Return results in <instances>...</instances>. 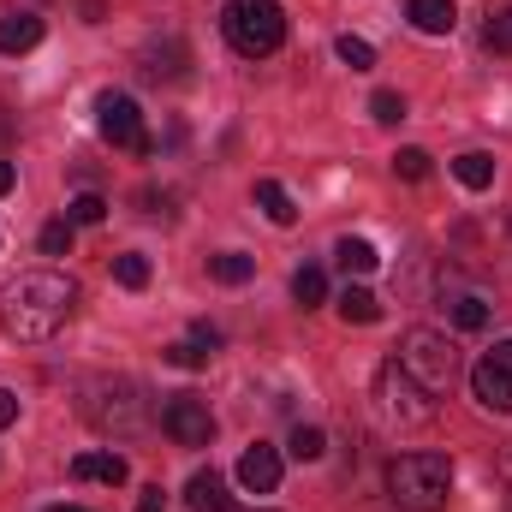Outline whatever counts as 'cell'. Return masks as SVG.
I'll list each match as a JSON object with an SVG mask.
<instances>
[{"label": "cell", "mask_w": 512, "mask_h": 512, "mask_svg": "<svg viewBox=\"0 0 512 512\" xmlns=\"http://www.w3.org/2000/svg\"><path fill=\"white\" fill-rule=\"evenodd\" d=\"M78 310V286L54 268H30L0 292V328L12 340H54Z\"/></svg>", "instance_id": "6da1fadb"}, {"label": "cell", "mask_w": 512, "mask_h": 512, "mask_svg": "<svg viewBox=\"0 0 512 512\" xmlns=\"http://www.w3.org/2000/svg\"><path fill=\"white\" fill-rule=\"evenodd\" d=\"M387 495L399 512H441L453 495V459L447 453H399L387 465Z\"/></svg>", "instance_id": "7a4b0ae2"}, {"label": "cell", "mask_w": 512, "mask_h": 512, "mask_svg": "<svg viewBox=\"0 0 512 512\" xmlns=\"http://www.w3.org/2000/svg\"><path fill=\"white\" fill-rule=\"evenodd\" d=\"M221 30L245 60H262V54H274L286 42V12H280V0H227Z\"/></svg>", "instance_id": "3957f363"}, {"label": "cell", "mask_w": 512, "mask_h": 512, "mask_svg": "<svg viewBox=\"0 0 512 512\" xmlns=\"http://www.w3.org/2000/svg\"><path fill=\"white\" fill-rule=\"evenodd\" d=\"M405 376L417 387H429V393H447L453 376H459V352H453V340L441 334V328H411L405 340H399V358H393Z\"/></svg>", "instance_id": "277c9868"}, {"label": "cell", "mask_w": 512, "mask_h": 512, "mask_svg": "<svg viewBox=\"0 0 512 512\" xmlns=\"http://www.w3.org/2000/svg\"><path fill=\"white\" fill-rule=\"evenodd\" d=\"M376 417H382L387 429H423L435 417V393L417 387L399 364H387L382 376H376Z\"/></svg>", "instance_id": "5b68a950"}, {"label": "cell", "mask_w": 512, "mask_h": 512, "mask_svg": "<svg viewBox=\"0 0 512 512\" xmlns=\"http://www.w3.org/2000/svg\"><path fill=\"white\" fill-rule=\"evenodd\" d=\"M471 393H477V405L483 411H512V340H501L495 352H483L477 358V370H471Z\"/></svg>", "instance_id": "8992f818"}, {"label": "cell", "mask_w": 512, "mask_h": 512, "mask_svg": "<svg viewBox=\"0 0 512 512\" xmlns=\"http://www.w3.org/2000/svg\"><path fill=\"white\" fill-rule=\"evenodd\" d=\"M161 429H167L179 447H209V435H215L209 399H197V393H173V399L161 405Z\"/></svg>", "instance_id": "52a82bcc"}, {"label": "cell", "mask_w": 512, "mask_h": 512, "mask_svg": "<svg viewBox=\"0 0 512 512\" xmlns=\"http://www.w3.org/2000/svg\"><path fill=\"white\" fill-rule=\"evenodd\" d=\"M96 126H102V137H108V143L149 155V131H143V114H137V102H131V96L108 90V96L96 102Z\"/></svg>", "instance_id": "ba28073f"}, {"label": "cell", "mask_w": 512, "mask_h": 512, "mask_svg": "<svg viewBox=\"0 0 512 512\" xmlns=\"http://www.w3.org/2000/svg\"><path fill=\"white\" fill-rule=\"evenodd\" d=\"M239 483H245L251 495H274V489H280V447H268V441L245 447V459H239Z\"/></svg>", "instance_id": "9c48e42d"}, {"label": "cell", "mask_w": 512, "mask_h": 512, "mask_svg": "<svg viewBox=\"0 0 512 512\" xmlns=\"http://www.w3.org/2000/svg\"><path fill=\"white\" fill-rule=\"evenodd\" d=\"M72 477H78V483H108V489H120L131 477V465L120 453H78V459H72Z\"/></svg>", "instance_id": "30bf717a"}, {"label": "cell", "mask_w": 512, "mask_h": 512, "mask_svg": "<svg viewBox=\"0 0 512 512\" xmlns=\"http://www.w3.org/2000/svg\"><path fill=\"white\" fill-rule=\"evenodd\" d=\"M405 18H411L423 36H453L459 6H453V0H405Z\"/></svg>", "instance_id": "8fae6325"}, {"label": "cell", "mask_w": 512, "mask_h": 512, "mask_svg": "<svg viewBox=\"0 0 512 512\" xmlns=\"http://www.w3.org/2000/svg\"><path fill=\"white\" fill-rule=\"evenodd\" d=\"M489 316H495V310H489V298H483V292H447V322H453V328L483 334V328H489Z\"/></svg>", "instance_id": "7c38bea8"}, {"label": "cell", "mask_w": 512, "mask_h": 512, "mask_svg": "<svg viewBox=\"0 0 512 512\" xmlns=\"http://www.w3.org/2000/svg\"><path fill=\"white\" fill-rule=\"evenodd\" d=\"M185 507L191 512H227V477L221 471H197L185 483Z\"/></svg>", "instance_id": "4fadbf2b"}, {"label": "cell", "mask_w": 512, "mask_h": 512, "mask_svg": "<svg viewBox=\"0 0 512 512\" xmlns=\"http://www.w3.org/2000/svg\"><path fill=\"white\" fill-rule=\"evenodd\" d=\"M36 42H42V18H36V12L0 18V54H30Z\"/></svg>", "instance_id": "5bb4252c"}, {"label": "cell", "mask_w": 512, "mask_h": 512, "mask_svg": "<svg viewBox=\"0 0 512 512\" xmlns=\"http://www.w3.org/2000/svg\"><path fill=\"white\" fill-rule=\"evenodd\" d=\"M256 209H262L274 227H292V221H298V209H292V191H286L280 179H256Z\"/></svg>", "instance_id": "9a60e30c"}, {"label": "cell", "mask_w": 512, "mask_h": 512, "mask_svg": "<svg viewBox=\"0 0 512 512\" xmlns=\"http://www.w3.org/2000/svg\"><path fill=\"white\" fill-rule=\"evenodd\" d=\"M453 179H459L465 191H489V185H495V155H483V149H465V155L453 161Z\"/></svg>", "instance_id": "2e32d148"}, {"label": "cell", "mask_w": 512, "mask_h": 512, "mask_svg": "<svg viewBox=\"0 0 512 512\" xmlns=\"http://www.w3.org/2000/svg\"><path fill=\"white\" fill-rule=\"evenodd\" d=\"M340 316L358 322V328H370V322H382V298H376L370 286H346V292H340Z\"/></svg>", "instance_id": "e0dca14e"}, {"label": "cell", "mask_w": 512, "mask_h": 512, "mask_svg": "<svg viewBox=\"0 0 512 512\" xmlns=\"http://www.w3.org/2000/svg\"><path fill=\"white\" fill-rule=\"evenodd\" d=\"M209 274L221 280V286H245L256 274V256H245V251H221V256H209Z\"/></svg>", "instance_id": "ac0fdd59"}, {"label": "cell", "mask_w": 512, "mask_h": 512, "mask_svg": "<svg viewBox=\"0 0 512 512\" xmlns=\"http://www.w3.org/2000/svg\"><path fill=\"white\" fill-rule=\"evenodd\" d=\"M340 268H346V274H376V268H382V251H376V245H370V239H340Z\"/></svg>", "instance_id": "d6986e66"}, {"label": "cell", "mask_w": 512, "mask_h": 512, "mask_svg": "<svg viewBox=\"0 0 512 512\" xmlns=\"http://www.w3.org/2000/svg\"><path fill=\"white\" fill-rule=\"evenodd\" d=\"M286 447H292V459H298V465H316V459H322V453H328V435H322V429H316V423H298V429H292V441H286Z\"/></svg>", "instance_id": "ffe728a7"}, {"label": "cell", "mask_w": 512, "mask_h": 512, "mask_svg": "<svg viewBox=\"0 0 512 512\" xmlns=\"http://www.w3.org/2000/svg\"><path fill=\"white\" fill-rule=\"evenodd\" d=\"M108 399H114V405H96V423H120V429H131V423H137V411H131V382H114Z\"/></svg>", "instance_id": "44dd1931"}, {"label": "cell", "mask_w": 512, "mask_h": 512, "mask_svg": "<svg viewBox=\"0 0 512 512\" xmlns=\"http://www.w3.org/2000/svg\"><path fill=\"white\" fill-rule=\"evenodd\" d=\"M292 298H298L304 310H316V304L328 298V274H322V268H298V274H292Z\"/></svg>", "instance_id": "7402d4cb"}, {"label": "cell", "mask_w": 512, "mask_h": 512, "mask_svg": "<svg viewBox=\"0 0 512 512\" xmlns=\"http://www.w3.org/2000/svg\"><path fill=\"white\" fill-rule=\"evenodd\" d=\"M114 280L131 286V292H143V286H149V256H137V251L114 256Z\"/></svg>", "instance_id": "603a6c76"}, {"label": "cell", "mask_w": 512, "mask_h": 512, "mask_svg": "<svg viewBox=\"0 0 512 512\" xmlns=\"http://www.w3.org/2000/svg\"><path fill=\"white\" fill-rule=\"evenodd\" d=\"M334 54H340L352 72H370V66H376V48H370L364 36H340V42H334Z\"/></svg>", "instance_id": "cb8c5ba5"}, {"label": "cell", "mask_w": 512, "mask_h": 512, "mask_svg": "<svg viewBox=\"0 0 512 512\" xmlns=\"http://www.w3.org/2000/svg\"><path fill=\"white\" fill-rule=\"evenodd\" d=\"M66 221H72V227H96V221H108V203H102L96 191H84V197H72Z\"/></svg>", "instance_id": "d4e9b609"}, {"label": "cell", "mask_w": 512, "mask_h": 512, "mask_svg": "<svg viewBox=\"0 0 512 512\" xmlns=\"http://www.w3.org/2000/svg\"><path fill=\"white\" fill-rule=\"evenodd\" d=\"M393 173H399V179H411V185H417V179H429V149H399V155H393Z\"/></svg>", "instance_id": "484cf974"}, {"label": "cell", "mask_w": 512, "mask_h": 512, "mask_svg": "<svg viewBox=\"0 0 512 512\" xmlns=\"http://www.w3.org/2000/svg\"><path fill=\"white\" fill-rule=\"evenodd\" d=\"M167 364H173V370H203L209 352H203L197 340H173V346H167Z\"/></svg>", "instance_id": "4316f807"}, {"label": "cell", "mask_w": 512, "mask_h": 512, "mask_svg": "<svg viewBox=\"0 0 512 512\" xmlns=\"http://www.w3.org/2000/svg\"><path fill=\"white\" fill-rule=\"evenodd\" d=\"M370 114H376L382 126H399V120H405V96H399V90H376V96H370Z\"/></svg>", "instance_id": "83f0119b"}, {"label": "cell", "mask_w": 512, "mask_h": 512, "mask_svg": "<svg viewBox=\"0 0 512 512\" xmlns=\"http://www.w3.org/2000/svg\"><path fill=\"white\" fill-rule=\"evenodd\" d=\"M483 42H489L495 54H512V6H507V12H495V18H489V30H483Z\"/></svg>", "instance_id": "f1b7e54d"}, {"label": "cell", "mask_w": 512, "mask_h": 512, "mask_svg": "<svg viewBox=\"0 0 512 512\" xmlns=\"http://www.w3.org/2000/svg\"><path fill=\"white\" fill-rule=\"evenodd\" d=\"M72 251V221H48L42 227V256H66Z\"/></svg>", "instance_id": "f546056e"}, {"label": "cell", "mask_w": 512, "mask_h": 512, "mask_svg": "<svg viewBox=\"0 0 512 512\" xmlns=\"http://www.w3.org/2000/svg\"><path fill=\"white\" fill-rule=\"evenodd\" d=\"M191 340H197V346H203L209 358L221 352V328H209V322H191Z\"/></svg>", "instance_id": "4dcf8cb0"}, {"label": "cell", "mask_w": 512, "mask_h": 512, "mask_svg": "<svg viewBox=\"0 0 512 512\" xmlns=\"http://www.w3.org/2000/svg\"><path fill=\"white\" fill-rule=\"evenodd\" d=\"M12 423H18V393L0 387V429H12Z\"/></svg>", "instance_id": "1f68e13d"}, {"label": "cell", "mask_w": 512, "mask_h": 512, "mask_svg": "<svg viewBox=\"0 0 512 512\" xmlns=\"http://www.w3.org/2000/svg\"><path fill=\"white\" fill-rule=\"evenodd\" d=\"M137 512H167V501H161V489H143V495H137Z\"/></svg>", "instance_id": "d6a6232c"}, {"label": "cell", "mask_w": 512, "mask_h": 512, "mask_svg": "<svg viewBox=\"0 0 512 512\" xmlns=\"http://www.w3.org/2000/svg\"><path fill=\"white\" fill-rule=\"evenodd\" d=\"M12 179H18V173H12V161H0V197L12 191Z\"/></svg>", "instance_id": "836d02e7"}, {"label": "cell", "mask_w": 512, "mask_h": 512, "mask_svg": "<svg viewBox=\"0 0 512 512\" xmlns=\"http://www.w3.org/2000/svg\"><path fill=\"white\" fill-rule=\"evenodd\" d=\"M48 512H90V507H48Z\"/></svg>", "instance_id": "e575fe53"}, {"label": "cell", "mask_w": 512, "mask_h": 512, "mask_svg": "<svg viewBox=\"0 0 512 512\" xmlns=\"http://www.w3.org/2000/svg\"><path fill=\"white\" fill-rule=\"evenodd\" d=\"M227 512H233V507H227ZM251 512H262V507H251Z\"/></svg>", "instance_id": "d590c367"}, {"label": "cell", "mask_w": 512, "mask_h": 512, "mask_svg": "<svg viewBox=\"0 0 512 512\" xmlns=\"http://www.w3.org/2000/svg\"><path fill=\"white\" fill-rule=\"evenodd\" d=\"M507 512H512V507H507Z\"/></svg>", "instance_id": "8d00e7d4"}]
</instances>
